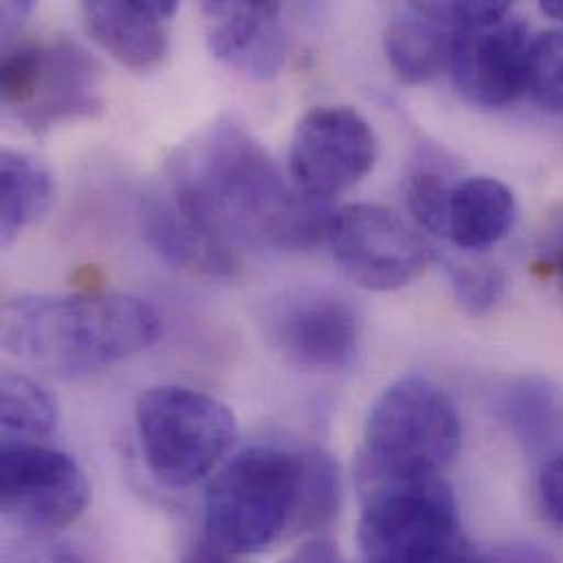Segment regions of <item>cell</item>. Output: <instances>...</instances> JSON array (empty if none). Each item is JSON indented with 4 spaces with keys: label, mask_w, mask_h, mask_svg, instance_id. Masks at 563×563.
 <instances>
[{
    "label": "cell",
    "mask_w": 563,
    "mask_h": 563,
    "mask_svg": "<svg viewBox=\"0 0 563 563\" xmlns=\"http://www.w3.org/2000/svg\"><path fill=\"white\" fill-rule=\"evenodd\" d=\"M229 553H224L222 549H218L213 542L209 544H196L183 563H231L227 558Z\"/></svg>",
    "instance_id": "4316f807"
},
{
    "label": "cell",
    "mask_w": 563,
    "mask_h": 563,
    "mask_svg": "<svg viewBox=\"0 0 563 563\" xmlns=\"http://www.w3.org/2000/svg\"><path fill=\"white\" fill-rule=\"evenodd\" d=\"M202 13L209 48L222 64L257 81L279 75L285 62L279 2L216 0L205 2Z\"/></svg>",
    "instance_id": "4fadbf2b"
},
{
    "label": "cell",
    "mask_w": 563,
    "mask_h": 563,
    "mask_svg": "<svg viewBox=\"0 0 563 563\" xmlns=\"http://www.w3.org/2000/svg\"><path fill=\"white\" fill-rule=\"evenodd\" d=\"M360 547L366 563H474L456 500L441 474L357 463Z\"/></svg>",
    "instance_id": "3957f363"
},
{
    "label": "cell",
    "mask_w": 563,
    "mask_h": 563,
    "mask_svg": "<svg viewBox=\"0 0 563 563\" xmlns=\"http://www.w3.org/2000/svg\"><path fill=\"white\" fill-rule=\"evenodd\" d=\"M134 419L147 470L172 489L211 474L240 437L238 417L224 401L187 386L141 393Z\"/></svg>",
    "instance_id": "5b68a950"
},
{
    "label": "cell",
    "mask_w": 563,
    "mask_h": 563,
    "mask_svg": "<svg viewBox=\"0 0 563 563\" xmlns=\"http://www.w3.org/2000/svg\"><path fill=\"white\" fill-rule=\"evenodd\" d=\"M461 417L434 382L410 375L373 404L357 463L384 472L441 474L461 450Z\"/></svg>",
    "instance_id": "52a82bcc"
},
{
    "label": "cell",
    "mask_w": 563,
    "mask_h": 563,
    "mask_svg": "<svg viewBox=\"0 0 563 563\" xmlns=\"http://www.w3.org/2000/svg\"><path fill=\"white\" fill-rule=\"evenodd\" d=\"M547 266L560 275L563 285V235L553 244L551 253H549V260H547Z\"/></svg>",
    "instance_id": "83f0119b"
},
{
    "label": "cell",
    "mask_w": 563,
    "mask_h": 563,
    "mask_svg": "<svg viewBox=\"0 0 563 563\" xmlns=\"http://www.w3.org/2000/svg\"><path fill=\"white\" fill-rule=\"evenodd\" d=\"M101 88V64L68 37L20 44L2 57V106L33 134L66 121L99 117Z\"/></svg>",
    "instance_id": "8992f818"
},
{
    "label": "cell",
    "mask_w": 563,
    "mask_h": 563,
    "mask_svg": "<svg viewBox=\"0 0 563 563\" xmlns=\"http://www.w3.org/2000/svg\"><path fill=\"white\" fill-rule=\"evenodd\" d=\"M527 90L544 110L563 112V29L533 40Z\"/></svg>",
    "instance_id": "44dd1931"
},
{
    "label": "cell",
    "mask_w": 563,
    "mask_h": 563,
    "mask_svg": "<svg viewBox=\"0 0 563 563\" xmlns=\"http://www.w3.org/2000/svg\"><path fill=\"white\" fill-rule=\"evenodd\" d=\"M300 450L253 445L222 465L207 489L205 520L211 542L229 555H255L289 529L300 531Z\"/></svg>",
    "instance_id": "277c9868"
},
{
    "label": "cell",
    "mask_w": 563,
    "mask_h": 563,
    "mask_svg": "<svg viewBox=\"0 0 563 563\" xmlns=\"http://www.w3.org/2000/svg\"><path fill=\"white\" fill-rule=\"evenodd\" d=\"M227 257L242 251H307L327 240L333 211L283 176L268 150L240 123L218 121L185 147L165 189Z\"/></svg>",
    "instance_id": "6da1fadb"
},
{
    "label": "cell",
    "mask_w": 563,
    "mask_h": 563,
    "mask_svg": "<svg viewBox=\"0 0 563 563\" xmlns=\"http://www.w3.org/2000/svg\"><path fill=\"white\" fill-rule=\"evenodd\" d=\"M143 235L147 244L174 268L207 273V275H233L238 262L218 251L176 207L167 191H156L145 198Z\"/></svg>",
    "instance_id": "e0dca14e"
},
{
    "label": "cell",
    "mask_w": 563,
    "mask_h": 563,
    "mask_svg": "<svg viewBox=\"0 0 563 563\" xmlns=\"http://www.w3.org/2000/svg\"><path fill=\"white\" fill-rule=\"evenodd\" d=\"M163 333L158 311L125 294H29L2 307V344L55 377H84L147 351Z\"/></svg>",
    "instance_id": "7a4b0ae2"
},
{
    "label": "cell",
    "mask_w": 563,
    "mask_h": 563,
    "mask_svg": "<svg viewBox=\"0 0 563 563\" xmlns=\"http://www.w3.org/2000/svg\"><path fill=\"white\" fill-rule=\"evenodd\" d=\"M2 439L40 443L51 437L59 421L55 397L35 379L7 371L0 379Z\"/></svg>",
    "instance_id": "ffe728a7"
},
{
    "label": "cell",
    "mask_w": 563,
    "mask_h": 563,
    "mask_svg": "<svg viewBox=\"0 0 563 563\" xmlns=\"http://www.w3.org/2000/svg\"><path fill=\"white\" fill-rule=\"evenodd\" d=\"M90 485L79 463L42 443L2 441V514L26 529L55 531L73 525L88 507Z\"/></svg>",
    "instance_id": "30bf717a"
},
{
    "label": "cell",
    "mask_w": 563,
    "mask_h": 563,
    "mask_svg": "<svg viewBox=\"0 0 563 563\" xmlns=\"http://www.w3.org/2000/svg\"><path fill=\"white\" fill-rule=\"evenodd\" d=\"M174 0H95L81 4L88 35L119 64L136 73L158 68L169 51Z\"/></svg>",
    "instance_id": "5bb4252c"
},
{
    "label": "cell",
    "mask_w": 563,
    "mask_h": 563,
    "mask_svg": "<svg viewBox=\"0 0 563 563\" xmlns=\"http://www.w3.org/2000/svg\"><path fill=\"white\" fill-rule=\"evenodd\" d=\"M531 33L514 11L454 33L450 70L456 92L476 108H505L527 92Z\"/></svg>",
    "instance_id": "7c38bea8"
},
{
    "label": "cell",
    "mask_w": 563,
    "mask_h": 563,
    "mask_svg": "<svg viewBox=\"0 0 563 563\" xmlns=\"http://www.w3.org/2000/svg\"><path fill=\"white\" fill-rule=\"evenodd\" d=\"M262 324L268 344L296 368L338 373L351 366L360 349V316L355 307L316 287H296L275 296Z\"/></svg>",
    "instance_id": "9c48e42d"
},
{
    "label": "cell",
    "mask_w": 563,
    "mask_h": 563,
    "mask_svg": "<svg viewBox=\"0 0 563 563\" xmlns=\"http://www.w3.org/2000/svg\"><path fill=\"white\" fill-rule=\"evenodd\" d=\"M498 412L529 452L549 448L562 434V395L544 382L525 379L509 386L498 399Z\"/></svg>",
    "instance_id": "d6986e66"
},
{
    "label": "cell",
    "mask_w": 563,
    "mask_h": 563,
    "mask_svg": "<svg viewBox=\"0 0 563 563\" xmlns=\"http://www.w3.org/2000/svg\"><path fill=\"white\" fill-rule=\"evenodd\" d=\"M377 161L371 123L349 106L309 110L291 134L287 167L307 196L327 200L362 183Z\"/></svg>",
    "instance_id": "8fae6325"
},
{
    "label": "cell",
    "mask_w": 563,
    "mask_h": 563,
    "mask_svg": "<svg viewBox=\"0 0 563 563\" xmlns=\"http://www.w3.org/2000/svg\"><path fill=\"white\" fill-rule=\"evenodd\" d=\"M518 218L511 189L487 176L467 178L452 187L445 235L456 249L483 253L503 242Z\"/></svg>",
    "instance_id": "9a60e30c"
},
{
    "label": "cell",
    "mask_w": 563,
    "mask_h": 563,
    "mask_svg": "<svg viewBox=\"0 0 563 563\" xmlns=\"http://www.w3.org/2000/svg\"><path fill=\"white\" fill-rule=\"evenodd\" d=\"M452 291L461 309L470 316H483L498 305L505 294V275L494 264L454 266L450 271Z\"/></svg>",
    "instance_id": "7402d4cb"
},
{
    "label": "cell",
    "mask_w": 563,
    "mask_h": 563,
    "mask_svg": "<svg viewBox=\"0 0 563 563\" xmlns=\"http://www.w3.org/2000/svg\"><path fill=\"white\" fill-rule=\"evenodd\" d=\"M542 11L547 15L563 22V0H547V2H542Z\"/></svg>",
    "instance_id": "f1b7e54d"
},
{
    "label": "cell",
    "mask_w": 563,
    "mask_h": 563,
    "mask_svg": "<svg viewBox=\"0 0 563 563\" xmlns=\"http://www.w3.org/2000/svg\"><path fill=\"white\" fill-rule=\"evenodd\" d=\"M285 563H342L335 544L329 540H311L305 547H300Z\"/></svg>",
    "instance_id": "484cf974"
},
{
    "label": "cell",
    "mask_w": 563,
    "mask_h": 563,
    "mask_svg": "<svg viewBox=\"0 0 563 563\" xmlns=\"http://www.w3.org/2000/svg\"><path fill=\"white\" fill-rule=\"evenodd\" d=\"M327 242L344 275L375 291L410 285L430 260L421 235L382 205H349L333 211Z\"/></svg>",
    "instance_id": "ba28073f"
},
{
    "label": "cell",
    "mask_w": 563,
    "mask_h": 563,
    "mask_svg": "<svg viewBox=\"0 0 563 563\" xmlns=\"http://www.w3.org/2000/svg\"><path fill=\"white\" fill-rule=\"evenodd\" d=\"M55 198L51 169L29 152L4 147L0 154V242L11 246L35 224Z\"/></svg>",
    "instance_id": "ac0fdd59"
},
{
    "label": "cell",
    "mask_w": 563,
    "mask_h": 563,
    "mask_svg": "<svg viewBox=\"0 0 563 563\" xmlns=\"http://www.w3.org/2000/svg\"><path fill=\"white\" fill-rule=\"evenodd\" d=\"M454 31L423 9L408 4L384 31V51L390 68L404 84H426L450 66Z\"/></svg>",
    "instance_id": "2e32d148"
},
{
    "label": "cell",
    "mask_w": 563,
    "mask_h": 563,
    "mask_svg": "<svg viewBox=\"0 0 563 563\" xmlns=\"http://www.w3.org/2000/svg\"><path fill=\"white\" fill-rule=\"evenodd\" d=\"M29 13H31V2H4L0 7V29H2L4 48H9L11 40L18 35Z\"/></svg>",
    "instance_id": "d4e9b609"
},
{
    "label": "cell",
    "mask_w": 563,
    "mask_h": 563,
    "mask_svg": "<svg viewBox=\"0 0 563 563\" xmlns=\"http://www.w3.org/2000/svg\"><path fill=\"white\" fill-rule=\"evenodd\" d=\"M452 187L443 176L434 172H419L408 178L406 200L415 222L434 235H445L448 205Z\"/></svg>",
    "instance_id": "603a6c76"
},
{
    "label": "cell",
    "mask_w": 563,
    "mask_h": 563,
    "mask_svg": "<svg viewBox=\"0 0 563 563\" xmlns=\"http://www.w3.org/2000/svg\"><path fill=\"white\" fill-rule=\"evenodd\" d=\"M538 503L547 520L563 529V452L544 461L538 476Z\"/></svg>",
    "instance_id": "cb8c5ba5"
}]
</instances>
